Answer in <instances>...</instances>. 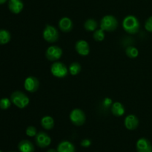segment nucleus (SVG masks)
I'll return each instance as SVG.
<instances>
[{"label": "nucleus", "mask_w": 152, "mask_h": 152, "mask_svg": "<svg viewBox=\"0 0 152 152\" xmlns=\"http://www.w3.org/2000/svg\"><path fill=\"white\" fill-rule=\"evenodd\" d=\"M123 29L129 34H135L139 31L140 24L136 16L129 15L126 16L123 21Z\"/></svg>", "instance_id": "nucleus-1"}, {"label": "nucleus", "mask_w": 152, "mask_h": 152, "mask_svg": "<svg viewBox=\"0 0 152 152\" xmlns=\"http://www.w3.org/2000/svg\"><path fill=\"white\" fill-rule=\"evenodd\" d=\"M10 101L18 108L23 109L29 104L30 99L27 95L21 91H15L10 95Z\"/></svg>", "instance_id": "nucleus-2"}, {"label": "nucleus", "mask_w": 152, "mask_h": 152, "mask_svg": "<svg viewBox=\"0 0 152 152\" xmlns=\"http://www.w3.org/2000/svg\"><path fill=\"white\" fill-rule=\"evenodd\" d=\"M118 26V21L115 16L112 15H106L103 16L100 21V28L104 31H114Z\"/></svg>", "instance_id": "nucleus-3"}, {"label": "nucleus", "mask_w": 152, "mask_h": 152, "mask_svg": "<svg viewBox=\"0 0 152 152\" xmlns=\"http://www.w3.org/2000/svg\"><path fill=\"white\" fill-rule=\"evenodd\" d=\"M59 31L57 28L50 25H46L43 31V38L48 43H55L59 39Z\"/></svg>", "instance_id": "nucleus-4"}, {"label": "nucleus", "mask_w": 152, "mask_h": 152, "mask_svg": "<svg viewBox=\"0 0 152 152\" xmlns=\"http://www.w3.org/2000/svg\"><path fill=\"white\" fill-rule=\"evenodd\" d=\"M50 72L54 77L63 78L68 75V69L62 62H54L50 66Z\"/></svg>", "instance_id": "nucleus-5"}, {"label": "nucleus", "mask_w": 152, "mask_h": 152, "mask_svg": "<svg viewBox=\"0 0 152 152\" xmlns=\"http://www.w3.org/2000/svg\"><path fill=\"white\" fill-rule=\"evenodd\" d=\"M70 120L76 126H82L86 120V116L84 112L79 108L74 109L70 113Z\"/></svg>", "instance_id": "nucleus-6"}, {"label": "nucleus", "mask_w": 152, "mask_h": 152, "mask_svg": "<svg viewBox=\"0 0 152 152\" xmlns=\"http://www.w3.org/2000/svg\"><path fill=\"white\" fill-rule=\"evenodd\" d=\"M62 50L58 46H52L47 49L45 56L50 61H56L62 57Z\"/></svg>", "instance_id": "nucleus-7"}, {"label": "nucleus", "mask_w": 152, "mask_h": 152, "mask_svg": "<svg viewBox=\"0 0 152 152\" xmlns=\"http://www.w3.org/2000/svg\"><path fill=\"white\" fill-rule=\"evenodd\" d=\"M35 142L38 147L45 148L48 147L51 143V138L49 137L48 134L43 131L37 133V134L35 137Z\"/></svg>", "instance_id": "nucleus-8"}, {"label": "nucleus", "mask_w": 152, "mask_h": 152, "mask_svg": "<svg viewBox=\"0 0 152 152\" xmlns=\"http://www.w3.org/2000/svg\"><path fill=\"white\" fill-rule=\"evenodd\" d=\"M39 86V81L38 79L33 76L28 77L24 82V87L28 92H35L38 90Z\"/></svg>", "instance_id": "nucleus-9"}, {"label": "nucleus", "mask_w": 152, "mask_h": 152, "mask_svg": "<svg viewBox=\"0 0 152 152\" xmlns=\"http://www.w3.org/2000/svg\"><path fill=\"white\" fill-rule=\"evenodd\" d=\"M75 49L77 53L82 56H87L90 52L88 43L84 40H80L76 43Z\"/></svg>", "instance_id": "nucleus-10"}, {"label": "nucleus", "mask_w": 152, "mask_h": 152, "mask_svg": "<svg viewBox=\"0 0 152 152\" xmlns=\"http://www.w3.org/2000/svg\"><path fill=\"white\" fill-rule=\"evenodd\" d=\"M137 152H152V145L145 138H140L137 140L136 144Z\"/></svg>", "instance_id": "nucleus-11"}, {"label": "nucleus", "mask_w": 152, "mask_h": 152, "mask_svg": "<svg viewBox=\"0 0 152 152\" xmlns=\"http://www.w3.org/2000/svg\"><path fill=\"white\" fill-rule=\"evenodd\" d=\"M124 125L128 130L134 131L137 128L138 125H139V119L135 115L130 114L125 118Z\"/></svg>", "instance_id": "nucleus-12"}, {"label": "nucleus", "mask_w": 152, "mask_h": 152, "mask_svg": "<svg viewBox=\"0 0 152 152\" xmlns=\"http://www.w3.org/2000/svg\"><path fill=\"white\" fill-rule=\"evenodd\" d=\"M24 4L22 0H9L8 8L11 13L18 14L22 10Z\"/></svg>", "instance_id": "nucleus-13"}, {"label": "nucleus", "mask_w": 152, "mask_h": 152, "mask_svg": "<svg viewBox=\"0 0 152 152\" xmlns=\"http://www.w3.org/2000/svg\"><path fill=\"white\" fill-rule=\"evenodd\" d=\"M59 28L63 32H69L73 29V22L70 18L68 17H62L59 21Z\"/></svg>", "instance_id": "nucleus-14"}, {"label": "nucleus", "mask_w": 152, "mask_h": 152, "mask_svg": "<svg viewBox=\"0 0 152 152\" xmlns=\"http://www.w3.org/2000/svg\"><path fill=\"white\" fill-rule=\"evenodd\" d=\"M57 151L58 152H76L75 146L71 143V142L62 141L57 146Z\"/></svg>", "instance_id": "nucleus-15"}, {"label": "nucleus", "mask_w": 152, "mask_h": 152, "mask_svg": "<svg viewBox=\"0 0 152 152\" xmlns=\"http://www.w3.org/2000/svg\"><path fill=\"white\" fill-rule=\"evenodd\" d=\"M18 149L20 152H34L35 148L31 141L27 139L22 140L18 144Z\"/></svg>", "instance_id": "nucleus-16"}, {"label": "nucleus", "mask_w": 152, "mask_h": 152, "mask_svg": "<svg viewBox=\"0 0 152 152\" xmlns=\"http://www.w3.org/2000/svg\"><path fill=\"white\" fill-rule=\"evenodd\" d=\"M111 113L117 117L122 116L125 113V107L123 104L120 102H114L111 105Z\"/></svg>", "instance_id": "nucleus-17"}, {"label": "nucleus", "mask_w": 152, "mask_h": 152, "mask_svg": "<svg viewBox=\"0 0 152 152\" xmlns=\"http://www.w3.org/2000/svg\"><path fill=\"white\" fill-rule=\"evenodd\" d=\"M41 125L44 129L51 130L54 126V120L50 116H43L41 119Z\"/></svg>", "instance_id": "nucleus-18"}, {"label": "nucleus", "mask_w": 152, "mask_h": 152, "mask_svg": "<svg viewBox=\"0 0 152 152\" xmlns=\"http://www.w3.org/2000/svg\"><path fill=\"white\" fill-rule=\"evenodd\" d=\"M11 39V35L8 31L5 29H0V45H4L9 43Z\"/></svg>", "instance_id": "nucleus-19"}, {"label": "nucleus", "mask_w": 152, "mask_h": 152, "mask_svg": "<svg viewBox=\"0 0 152 152\" xmlns=\"http://www.w3.org/2000/svg\"><path fill=\"white\" fill-rule=\"evenodd\" d=\"M97 22L94 19H88L85 22L84 28L88 31H95L97 28Z\"/></svg>", "instance_id": "nucleus-20"}, {"label": "nucleus", "mask_w": 152, "mask_h": 152, "mask_svg": "<svg viewBox=\"0 0 152 152\" xmlns=\"http://www.w3.org/2000/svg\"><path fill=\"white\" fill-rule=\"evenodd\" d=\"M82 66L78 62H74L70 65L68 71L71 73V75H77L81 72Z\"/></svg>", "instance_id": "nucleus-21"}, {"label": "nucleus", "mask_w": 152, "mask_h": 152, "mask_svg": "<svg viewBox=\"0 0 152 152\" xmlns=\"http://www.w3.org/2000/svg\"><path fill=\"white\" fill-rule=\"evenodd\" d=\"M126 54L129 58H136L139 55V51L137 48L129 46L126 49Z\"/></svg>", "instance_id": "nucleus-22"}, {"label": "nucleus", "mask_w": 152, "mask_h": 152, "mask_svg": "<svg viewBox=\"0 0 152 152\" xmlns=\"http://www.w3.org/2000/svg\"><path fill=\"white\" fill-rule=\"evenodd\" d=\"M93 38L97 42H101L105 39V33L102 29H97L94 31L93 34Z\"/></svg>", "instance_id": "nucleus-23"}, {"label": "nucleus", "mask_w": 152, "mask_h": 152, "mask_svg": "<svg viewBox=\"0 0 152 152\" xmlns=\"http://www.w3.org/2000/svg\"><path fill=\"white\" fill-rule=\"evenodd\" d=\"M11 101L7 98H2L0 99V109L7 110L11 106Z\"/></svg>", "instance_id": "nucleus-24"}, {"label": "nucleus", "mask_w": 152, "mask_h": 152, "mask_svg": "<svg viewBox=\"0 0 152 152\" xmlns=\"http://www.w3.org/2000/svg\"><path fill=\"white\" fill-rule=\"evenodd\" d=\"M25 133H26V135L30 137H36V135L37 134V128L34 126H28V128H26Z\"/></svg>", "instance_id": "nucleus-25"}, {"label": "nucleus", "mask_w": 152, "mask_h": 152, "mask_svg": "<svg viewBox=\"0 0 152 152\" xmlns=\"http://www.w3.org/2000/svg\"><path fill=\"white\" fill-rule=\"evenodd\" d=\"M145 28L149 32H152V16L146 19L145 22Z\"/></svg>", "instance_id": "nucleus-26"}, {"label": "nucleus", "mask_w": 152, "mask_h": 152, "mask_svg": "<svg viewBox=\"0 0 152 152\" xmlns=\"http://www.w3.org/2000/svg\"><path fill=\"white\" fill-rule=\"evenodd\" d=\"M112 100L110 98H105V99L103 100V101H102V105L105 107H107V108L109 107L110 106L112 105Z\"/></svg>", "instance_id": "nucleus-27"}, {"label": "nucleus", "mask_w": 152, "mask_h": 152, "mask_svg": "<svg viewBox=\"0 0 152 152\" xmlns=\"http://www.w3.org/2000/svg\"><path fill=\"white\" fill-rule=\"evenodd\" d=\"M80 145H81L83 147L88 148L91 145V141L90 139H83L81 141Z\"/></svg>", "instance_id": "nucleus-28"}, {"label": "nucleus", "mask_w": 152, "mask_h": 152, "mask_svg": "<svg viewBox=\"0 0 152 152\" xmlns=\"http://www.w3.org/2000/svg\"><path fill=\"white\" fill-rule=\"evenodd\" d=\"M47 152H58V151H57V150H55V149H53V148H50V149H49V150H48Z\"/></svg>", "instance_id": "nucleus-29"}, {"label": "nucleus", "mask_w": 152, "mask_h": 152, "mask_svg": "<svg viewBox=\"0 0 152 152\" xmlns=\"http://www.w3.org/2000/svg\"><path fill=\"white\" fill-rule=\"evenodd\" d=\"M7 0H0V4H3L7 1Z\"/></svg>", "instance_id": "nucleus-30"}, {"label": "nucleus", "mask_w": 152, "mask_h": 152, "mask_svg": "<svg viewBox=\"0 0 152 152\" xmlns=\"http://www.w3.org/2000/svg\"><path fill=\"white\" fill-rule=\"evenodd\" d=\"M0 152H2V151H1V150H0Z\"/></svg>", "instance_id": "nucleus-31"}, {"label": "nucleus", "mask_w": 152, "mask_h": 152, "mask_svg": "<svg viewBox=\"0 0 152 152\" xmlns=\"http://www.w3.org/2000/svg\"><path fill=\"white\" fill-rule=\"evenodd\" d=\"M10 152H14V151H10Z\"/></svg>", "instance_id": "nucleus-32"}]
</instances>
